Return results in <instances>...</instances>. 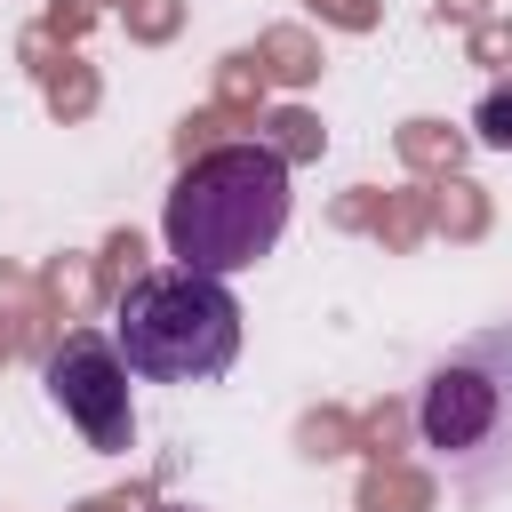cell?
I'll use <instances>...</instances> for the list:
<instances>
[{"label": "cell", "mask_w": 512, "mask_h": 512, "mask_svg": "<svg viewBox=\"0 0 512 512\" xmlns=\"http://www.w3.org/2000/svg\"><path fill=\"white\" fill-rule=\"evenodd\" d=\"M496 424H504V384H496L488 368H472V360H448V368L424 384V400H416V432H424V448H440V456L488 448Z\"/></svg>", "instance_id": "277c9868"}, {"label": "cell", "mask_w": 512, "mask_h": 512, "mask_svg": "<svg viewBox=\"0 0 512 512\" xmlns=\"http://www.w3.org/2000/svg\"><path fill=\"white\" fill-rule=\"evenodd\" d=\"M40 384H48V400L64 408V424L96 448V456H120L128 440H136V400H128V360L112 352V336H96V328H72L56 352H48V368H40Z\"/></svg>", "instance_id": "3957f363"}, {"label": "cell", "mask_w": 512, "mask_h": 512, "mask_svg": "<svg viewBox=\"0 0 512 512\" xmlns=\"http://www.w3.org/2000/svg\"><path fill=\"white\" fill-rule=\"evenodd\" d=\"M112 352L144 384H216L240 360L232 280H208V272H184V264L128 280L120 312H112Z\"/></svg>", "instance_id": "7a4b0ae2"}, {"label": "cell", "mask_w": 512, "mask_h": 512, "mask_svg": "<svg viewBox=\"0 0 512 512\" xmlns=\"http://www.w3.org/2000/svg\"><path fill=\"white\" fill-rule=\"evenodd\" d=\"M288 152L280 144H208L184 160V176L168 184V208H160V240L184 272H208V280H232V272H256L280 232H288Z\"/></svg>", "instance_id": "6da1fadb"}, {"label": "cell", "mask_w": 512, "mask_h": 512, "mask_svg": "<svg viewBox=\"0 0 512 512\" xmlns=\"http://www.w3.org/2000/svg\"><path fill=\"white\" fill-rule=\"evenodd\" d=\"M472 128H480V144H488V152H512V88H488V96H480V112H472Z\"/></svg>", "instance_id": "5b68a950"}, {"label": "cell", "mask_w": 512, "mask_h": 512, "mask_svg": "<svg viewBox=\"0 0 512 512\" xmlns=\"http://www.w3.org/2000/svg\"><path fill=\"white\" fill-rule=\"evenodd\" d=\"M160 512H200V504H160Z\"/></svg>", "instance_id": "8992f818"}]
</instances>
